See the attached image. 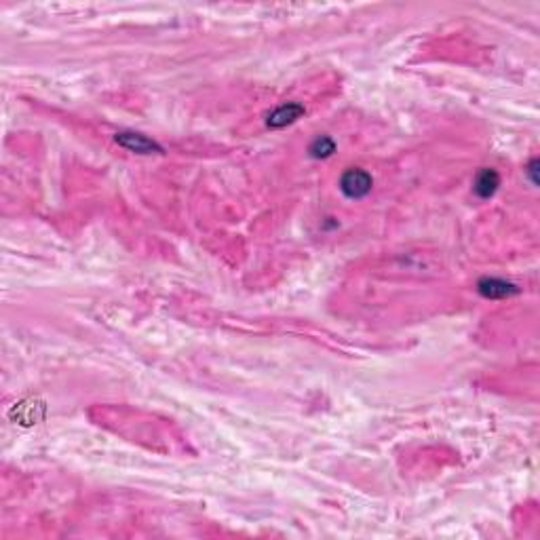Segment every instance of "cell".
<instances>
[{"instance_id":"6da1fadb","label":"cell","mask_w":540,"mask_h":540,"mask_svg":"<svg viewBox=\"0 0 540 540\" xmlns=\"http://www.w3.org/2000/svg\"><path fill=\"white\" fill-rule=\"evenodd\" d=\"M374 180L363 169H348L340 180V190L348 199H363L371 193Z\"/></svg>"},{"instance_id":"7a4b0ae2","label":"cell","mask_w":540,"mask_h":540,"mask_svg":"<svg viewBox=\"0 0 540 540\" xmlns=\"http://www.w3.org/2000/svg\"><path fill=\"white\" fill-rule=\"evenodd\" d=\"M304 114V108L300 104H285V106H279L270 116H268V125L279 129V127H285V125H292L294 120H298L300 116Z\"/></svg>"},{"instance_id":"3957f363","label":"cell","mask_w":540,"mask_h":540,"mask_svg":"<svg viewBox=\"0 0 540 540\" xmlns=\"http://www.w3.org/2000/svg\"><path fill=\"white\" fill-rule=\"evenodd\" d=\"M500 180H498V173L494 169H484L477 173V177H475L473 182V190L477 193V197L482 199H488L496 193V188H498Z\"/></svg>"},{"instance_id":"277c9868","label":"cell","mask_w":540,"mask_h":540,"mask_svg":"<svg viewBox=\"0 0 540 540\" xmlns=\"http://www.w3.org/2000/svg\"><path fill=\"white\" fill-rule=\"evenodd\" d=\"M116 142L120 146H125L127 150H133L140 154H150L152 150H158V146L142 133H120V136H116Z\"/></svg>"},{"instance_id":"5b68a950","label":"cell","mask_w":540,"mask_h":540,"mask_svg":"<svg viewBox=\"0 0 540 540\" xmlns=\"http://www.w3.org/2000/svg\"><path fill=\"white\" fill-rule=\"evenodd\" d=\"M479 292L486 296V298H506L517 292L515 285L506 283L502 279H486L479 283Z\"/></svg>"},{"instance_id":"8992f818","label":"cell","mask_w":540,"mask_h":540,"mask_svg":"<svg viewBox=\"0 0 540 540\" xmlns=\"http://www.w3.org/2000/svg\"><path fill=\"white\" fill-rule=\"evenodd\" d=\"M334 150H336V144H334V140L327 138V136L316 138V140L310 144V154L316 156V158H325V156H330Z\"/></svg>"}]
</instances>
